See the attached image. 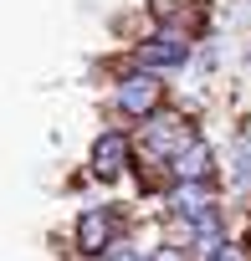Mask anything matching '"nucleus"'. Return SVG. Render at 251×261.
I'll use <instances>...</instances> for the list:
<instances>
[{
	"instance_id": "3",
	"label": "nucleus",
	"mask_w": 251,
	"mask_h": 261,
	"mask_svg": "<svg viewBox=\"0 0 251 261\" xmlns=\"http://www.w3.org/2000/svg\"><path fill=\"white\" fill-rule=\"evenodd\" d=\"M113 230H118V210L113 205H92L77 215V251L82 256H103L113 246Z\"/></svg>"
},
{
	"instance_id": "9",
	"label": "nucleus",
	"mask_w": 251,
	"mask_h": 261,
	"mask_svg": "<svg viewBox=\"0 0 251 261\" xmlns=\"http://www.w3.org/2000/svg\"><path fill=\"white\" fill-rule=\"evenodd\" d=\"M108 261H144V256H134V251H123V246H118V251H108Z\"/></svg>"
},
{
	"instance_id": "6",
	"label": "nucleus",
	"mask_w": 251,
	"mask_h": 261,
	"mask_svg": "<svg viewBox=\"0 0 251 261\" xmlns=\"http://www.w3.org/2000/svg\"><path fill=\"white\" fill-rule=\"evenodd\" d=\"M210 169H215V149H210V144H200V139H190V144L169 159L174 185H180V179H210Z\"/></svg>"
},
{
	"instance_id": "10",
	"label": "nucleus",
	"mask_w": 251,
	"mask_h": 261,
	"mask_svg": "<svg viewBox=\"0 0 251 261\" xmlns=\"http://www.w3.org/2000/svg\"><path fill=\"white\" fill-rule=\"evenodd\" d=\"M144 261H180V256H174V251H164V246H159V251H154V256H144Z\"/></svg>"
},
{
	"instance_id": "1",
	"label": "nucleus",
	"mask_w": 251,
	"mask_h": 261,
	"mask_svg": "<svg viewBox=\"0 0 251 261\" xmlns=\"http://www.w3.org/2000/svg\"><path fill=\"white\" fill-rule=\"evenodd\" d=\"M134 62L144 67V72H180L185 62H190V41H185V31H154L149 41H139L134 46Z\"/></svg>"
},
{
	"instance_id": "4",
	"label": "nucleus",
	"mask_w": 251,
	"mask_h": 261,
	"mask_svg": "<svg viewBox=\"0 0 251 261\" xmlns=\"http://www.w3.org/2000/svg\"><path fill=\"white\" fill-rule=\"evenodd\" d=\"M129 154H134V144H129V134L123 128H108V134H97L92 139V174L97 179H118L123 169H129Z\"/></svg>"
},
{
	"instance_id": "7",
	"label": "nucleus",
	"mask_w": 251,
	"mask_h": 261,
	"mask_svg": "<svg viewBox=\"0 0 251 261\" xmlns=\"http://www.w3.org/2000/svg\"><path fill=\"white\" fill-rule=\"evenodd\" d=\"M169 210H174V220H195V215L215 210V200H210L205 179H180V185H174V195H169Z\"/></svg>"
},
{
	"instance_id": "8",
	"label": "nucleus",
	"mask_w": 251,
	"mask_h": 261,
	"mask_svg": "<svg viewBox=\"0 0 251 261\" xmlns=\"http://www.w3.org/2000/svg\"><path fill=\"white\" fill-rule=\"evenodd\" d=\"M210 261H246V251L241 246H220V251H210Z\"/></svg>"
},
{
	"instance_id": "5",
	"label": "nucleus",
	"mask_w": 251,
	"mask_h": 261,
	"mask_svg": "<svg viewBox=\"0 0 251 261\" xmlns=\"http://www.w3.org/2000/svg\"><path fill=\"white\" fill-rule=\"evenodd\" d=\"M190 139H195V134H190L185 118H154V113H149V123H144V144H149L154 159H174Z\"/></svg>"
},
{
	"instance_id": "2",
	"label": "nucleus",
	"mask_w": 251,
	"mask_h": 261,
	"mask_svg": "<svg viewBox=\"0 0 251 261\" xmlns=\"http://www.w3.org/2000/svg\"><path fill=\"white\" fill-rule=\"evenodd\" d=\"M113 102L129 113V118H149V113H159V102H164V77H159V72H134V77H123L118 92H113Z\"/></svg>"
}]
</instances>
